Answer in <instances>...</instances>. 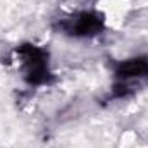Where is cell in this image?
<instances>
[{
	"label": "cell",
	"instance_id": "cell-3",
	"mask_svg": "<svg viewBox=\"0 0 148 148\" xmlns=\"http://www.w3.org/2000/svg\"><path fill=\"white\" fill-rule=\"evenodd\" d=\"M115 77L124 86H127L136 79L148 77V55H140V57L119 62L115 67Z\"/></svg>",
	"mask_w": 148,
	"mask_h": 148
},
{
	"label": "cell",
	"instance_id": "cell-1",
	"mask_svg": "<svg viewBox=\"0 0 148 148\" xmlns=\"http://www.w3.org/2000/svg\"><path fill=\"white\" fill-rule=\"evenodd\" d=\"M19 59L24 71V77L29 83H45L48 77V55L45 50L35 45H26L19 48Z\"/></svg>",
	"mask_w": 148,
	"mask_h": 148
},
{
	"label": "cell",
	"instance_id": "cell-2",
	"mask_svg": "<svg viewBox=\"0 0 148 148\" xmlns=\"http://www.w3.org/2000/svg\"><path fill=\"white\" fill-rule=\"evenodd\" d=\"M103 28V17L95 12H77L62 23V29L71 36H91Z\"/></svg>",
	"mask_w": 148,
	"mask_h": 148
}]
</instances>
